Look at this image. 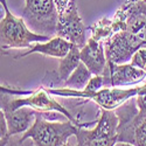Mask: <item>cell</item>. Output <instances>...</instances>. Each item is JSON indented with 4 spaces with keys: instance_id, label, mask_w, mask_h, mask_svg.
I'll return each instance as SVG.
<instances>
[{
    "instance_id": "obj_1",
    "label": "cell",
    "mask_w": 146,
    "mask_h": 146,
    "mask_svg": "<svg viewBox=\"0 0 146 146\" xmlns=\"http://www.w3.org/2000/svg\"><path fill=\"white\" fill-rule=\"evenodd\" d=\"M113 21L116 33L104 42L106 58L117 64L127 63L138 48L146 44V0L125 11L118 9Z\"/></svg>"
},
{
    "instance_id": "obj_2",
    "label": "cell",
    "mask_w": 146,
    "mask_h": 146,
    "mask_svg": "<svg viewBox=\"0 0 146 146\" xmlns=\"http://www.w3.org/2000/svg\"><path fill=\"white\" fill-rule=\"evenodd\" d=\"M80 125L69 119L52 121L44 118L41 112L36 111L34 124L23 133L18 143L21 144L27 139H32L36 146H64L68 145V139L71 136L76 135Z\"/></svg>"
},
{
    "instance_id": "obj_3",
    "label": "cell",
    "mask_w": 146,
    "mask_h": 146,
    "mask_svg": "<svg viewBox=\"0 0 146 146\" xmlns=\"http://www.w3.org/2000/svg\"><path fill=\"white\" fill-rule=\"evenodd\" d=\"M5 12V17L0 21V42H1V53L7 49H28L33 43L48 41L50 36L36 34L28 28L25 20L17 18L8 9L6 0H0Z\"/></svg>"
},
{
    "instance_id": "obj_4",
    "label": "cell",
    "mask_w": 146,
    "mask_h": 146,
    "mask_svg": "<svg viewBox=\"0 0 146 146\" xmlns=\"http://www.w3.org/2000/svg\"><path fill=\"white\" fill-rule=\"evenodd\" d=\"M118 116L117 144L146 146V116L138 115L136 97L127 100L115 109Z\"/></svg>"
},
{
    "instance_id": "obj_5",
    "label": "cell",
    "mask_w": 146,
    "mask_h": 146,
    "mask_svg": "<svg viewBox=\"0 0 146 146\" xmlns=\"http://www.w3.org/2000/svg\"><path fill=\"white\" fill-rule=\"evenodd\" d=\"M21 17L31 31L53 38L56 35L58 12L54 0H25Z\"/></svg>"
},
{
    "instance_id": "obj_6",
    "label": "cell",
    "mask_w": 146,
    "mask_h": 146,
    "mask_svg": "<svg viewBox=\"0 0 146 146\" xmlns=\"http://www.w3.org/2000/svg\"><path fill=\"white\" fill-rule=\"evenodd\" d=\"M100 118L95 129L88 130L86 126H78L76 140L80 146H112L117 144L118 137V116L115 110L100 108Z\"/></svg>"
},
{
    "instance_id": "obj_7",
    "label": "cell",
    "mask_w": 146,
    "mask_h": 146,
    "mask_svg": "<svg viewBox=\"0 0 146 146\" xmlns=\"http://www.w3.org/2000/svg\"><path fill=\"white\" fill-rule=\"evenodd\" d=\"M87 29L80 17L76 0H70L68 8L58 14L56 35L82 48L87 43Z\"/></svg>"
},
{
    "instance_id": "obj_8",
    "label": "cell",
    "mask_w": 146,
    "mask_h": 146,
    "mask_svg": "<svg viewBox=\"0 0 146 146\" xmlns=\"http://www.w3.org/2000/svg\"><path fill=\"white\" fill-rule=\"evenodd\" d=\"M104 76L105 86L110 87H135L146 81V71L139 69L131 63L117 64L108 61L105 70L102 74Z\"/></svg>"
},
{
    "instance_id": "obj_9",
    "label": "cell",
    "mask_w": 146,
    "mask_h": 146,
    "mask_svg": "<svg viewBox=\"0 0 146 146\" xmlns=\"http://www.w3.org/2000/svg\"><path fill=\"white\" fill-rule=\"evenodd\" d=\"M81 61L94 75H102L108 63L104 42L90 38L81 48Z\"/></svg>"
},
{
    "instance_id": "obj_10",
    "label": "cell",
    "mask_w": 146,
    "mask_h": 146,
    "mask_svg": "<svg viewBox=\"0 0 146 146\" xmlns=\"http://www.w3.org/2000/svg\"><path fill=\"white\" fill-rule=\"evenodd\" d=\"M4 112L7 125H8V138L13 136L25 133L35 121L36 118V110L29 106H21L15 110H12L8 108H1Z\"/></svg>"
},
{
    "instance_id": "obj_11",
    "label": "cell",
    "mask_w": 146,
    "mask_h": 146,
    "mask_svg": "<svg viewBox=\"0 0 146 146\" xmlns=\"http://www.w3.org/2000/svg\"><path fill=\"white\" fill-rule=\"evenodd\" d=\"M74 46L70 43L69 41L64 40L61 36H53L46 42H36L34 46L29 47L26 52L20 53L19 55H15L14 58H20L25 57L31 54H42L44 56H52L56 58H62L64 57L69 50L71 49V47Z\"/></svg>"
},
{
    "instance_id": "obj_12",
    "label": "cell",
    "mask_w": 146,
    "mask_h": 146,
    "mask_svg": "<svg viewBox=\"0 0 146 146\" xmlns=\"http://www.w3.org/2000/svg\"><path fill=\"white\" fill-rule=\"evenodd\" d=\"M80 63H81V48L74 44L64 57L60 58L58 68L55 72H53L54 77H49V82L56 84H64V82L71 75V72L78 67Z\"/></svg>"
},
{
    "instance_id": "obj_13",
    "label": "cell",
    "mask_w": 146,
    "mask_h": 146,
    "mask_svg": "<svg viewBox=\"0 0 146 146\" xmlns=\"http://www.w3.org/2000/svg\"><path fill=\"white\" fill-rule=\"evenodd\" d=\"M92 72L87 68L82 61L78 64V67L71 72V75L68 77V80L64 82L63 87L75 89V90H82L86 88L89 80L92 77Z\"/></svg>"
},
{
    "instance_id": "obj_14",
    "label": "cell",
    "mask_w": 146,
    "mask_h": 146,
    "mask_svg": "<svg viewBox=\"0 0 146 146\" xmlns=\"http://www.w3.org/2000/svg\"><path fill=\"white\" fill-rule=\"evenodd\" d=\"M88 29L91 32V38L96 39L97 41H103V42H105L108 39H110L116 33L113 19H108V18H102L101 20L94 22Z\"/></svg>"
},
{
    "instance_id": "obj_15",
    "label": "cell",
    "mask_w": 146,
    "mask_h": 146,
    "mask_svg": "<svg viewBox=\"0 0 146 146\" xmlns=\"http://www.w3.org/2000/svg\"><path fill=\"white\" fill-rule=\"evenodd\" d=\"M130 63L132 66H135L139 69H143L146 71V44L141 46L140 48L135 52V54L132 55Z\"/></svg>"
},
{
    "instance_id": "obj_16",
    "label": "cell",
    "mask_w": 146,
    "mask_h": 146,
    "mask_svg": "<svg viewBox=\"0 0 146 146\" xmlns=\"http://www.w3.org/2000/svg\"><path fill=\"white\" fill-rule=\"evenodd\" d=\"M104 86H105L104 76L103 75H94L89 80L88 84L83 90H86L87 92H96V91L101 90L102 88H104Z\"/></svg>"
},
{
    "instance_id": "obj_17",
    "label": "cell",
    "mask_w": 146,
    "mask_h": 146,
    "mask_svg": "<svg viewBox=\"0 0 146 146\" xmlns=\"http://www.w3.org/2000/svg\"><path fill=\"white\" fill-rule=\"evenodd\" d=\"M9 144V138H8V125L7 120L4 115V112L0 110V145L5 146Z\"/></svg>"
},
{
    "instance_id": "obj_18",
    "label": "cell",
    "mask_w": 146,
    "mask_h": 146,
    "mask_svg": "<svg viewBox=\"0 0 146 146\" xmlns=\"http://www.w3.org/2000/svg\"><path fill=\"white\" fill-rule=\"evenodd\" d=\"M136 101L138 105V115L140 117L146 116V94H139L136 96Z\"/></svg>"
},
{
    "instance_id": "obj_19",
    "label": "cell",
    "mask_w": 146,
    "mask_h": 146,
    "mask_svg": "<svg viewBox=\"0 0 146 146\" xmlns=\"http://www.w3.org/2000/svg\"><path fill=\"white\" fill-rule=\"evenodd\" d=\"M54 3L56 5L57 12L60 14V13H63V12L68 8V6L70 4V0H54Z\"/></svg>"
},
{
    "instance_id": "obj_20",
    "label": "cell",
    "mask_w": 146,
    "mask_h": 146,
    "mask_svg": "<svg viewBox=\"0 0 146 146\" xmlns=\"http://www.w3.org/2000/svg\"><path fill=\"white\" fill-rule=\"evenodd\" d=\"M137 1H140V0H124L123 1V4H121V6H120V11H125V9H127V8H130L133 4L135 3H137Z\"/></svg>"
}]
</instances>
